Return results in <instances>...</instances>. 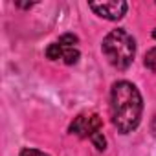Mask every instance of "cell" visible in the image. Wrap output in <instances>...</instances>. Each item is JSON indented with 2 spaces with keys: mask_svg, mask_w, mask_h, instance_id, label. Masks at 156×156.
Here are the masks:
<instances>
[{
  "mask_svg": "<svg viewBox=\"0 0 156 156\" xmlns=\"http://www.w3.org/2000/svg\"><path fill=\"white\" fill-rule=\"evenodd\" d=\"M152 37H154V39H156V30H154V31H152Z\"/></svg>",
  "mask_w": 156,
  "mask_h": 156,
  "instance_id": "cell-8",
  "label": "cell"
},
{
  "mask_svg": "<svg viewBox=\"0 0 156 156\" xmlns=\"http://www.w3.org/2000/svg\"><path fill=\"white\" fill-rule=\"evenodd\" d=\"M77 42H79V39L75 35L66 33L59 41L51 42L46 48V57L50 61H61L64 64H75L79 61V55H81L79 48H77Z\"/></svg>",
  "mask_w": 156,
  "mask_h": 156,
  "instance_id": "cell-4",
  "label": "cell"
},
{
  "mask_svg": "<svg viewBox=\"0 0 156 156\" xmlns=\"http://www.w3.org/2000/svg\"><path fill=\"white\" fill-rule=\"evenodd\" d=\"M143 112V101L138 88L129 81H118L110 92V116L114 127L121 134L132 132L140 121Z\"/></svg>",
  "mask_w": 156,
  "mask_h": 156,
  "instance_id": "cell-1",
  "label": "cell"
},
{
  "mask_svg": "<svg viewBox=\"0 0 156 156\" xmlns=\"http://www.w3.org/2000/svg\"><path fill=\"white\" fill-rule=\"evenodd\" d=\"M145 66L152 72H156V48L149 50L147 55H145Z\"/></svg>",
  "mask_w": 156,
  "mask_h": 156,
  "instance_id": "cell-6",
  "label": "cell"
},
{
  "mask_svg": "<svg viewBox=\"0 0 156 156\" xmlns=\"http://www.w3.org/2000/svg\"><path fill=\"white\" fill-rule=\"evenodd\" d=\"M88 8L96 15H99V17H103L107 20H119L127 13V9H129L127 2H121V0H110V2H90Z\"/></svg>",
  "mask_w": 156,
  "mask_h": 156,
  "instance_id": "cell-5",
  "label": "cell"
},
{
  "mask_svg": "<svg viewBox=\"0 0 156 156\" xmlns=\"http://www.w3.org/2000/svg\"><path fill=\"white\" fill-rule=\"evenodd\" d=\"M101 129H103V123H101V118L96 112L79 114L70 125L72 134L79 136V138H88L98 151H103L107 147V140H105Z\"/></svg>",
  "mask_w": 156,
  "mask_h": 156,
  "instance_id": "cell-3",
  "label": "cell"
},
{
  "mask_svg": "<svg viewBox=\"0 0 156 156\" xmlns=\"http://www.w3.org/2000/svg\"><path fill=\"white\" fill-rule=\"evenodd\" d=\"M101 50L107 57V61L118 68V70H127L136 55V42L132 35L125 30H112L101 44Z\"/></svg>",
  "mask_w": 156,
  "mask_h": 156,
  "instance_id": "cell-2",
  "label": "cell"
},
{
  "mask_svg": "<svg viewBox=\"0 0 156 156\" xmlns=\"http://www.w3.org/2000/svg\"><path fill=\"white\" fill-rule=\"evenodd\" d=\"M20 156H48V154L42 151H37V149H24L20 152Z\"/></svg>",
  "mask_w": 156,
  "mask_h": 156,
  "instance_id": "cell-7",
  "label": "cell"
}]
</instances>
